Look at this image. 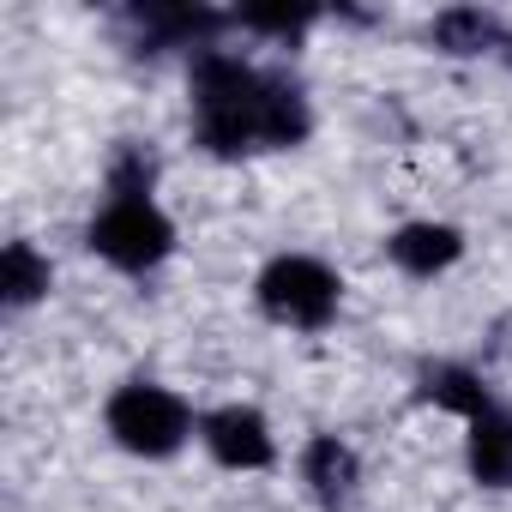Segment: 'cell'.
I'll list each match as a JSON object with an SVG mask.
<instances>
[{
	"instance_id": "1",
	"label": "cell",
	"mask_w": 512,
	"mask_h": 512,
	"mask_svg": "<svg viewBox=\"0 0 512 512\" xmlns=\"http://www.w3.org/2000/svg\"><path fill=\"white\" fill-rule=\"evenodd\" d=\"M266 85L253 67L229 55H199L193 91H199V139L211 151H241L247 139H266Z\"/></svg>"
},
{
	"instance_id": "11",
	"label": "cell",
	"mask_w": 512,
	"mask_h": 512,
	"mask_svg": "<svg viewBox=\"0 0 512 512\" xmlns=\"http://www.w3.org/2000/svg\"><path fill=\"white\" fill-rule=\"evenodd\" d=\"M139 25H151L157 37H181V43H193V37H211L223 19L205 13V7H145Z\"/></svg>"
},
{
	"instance_id": "7",
	"label": "cell",
	"mask_w": 512,
	"mask_h": 512,
	"mask_svg": "<svg viewBox=\"0 0 512 512\" xmlns=\"http://www.w3.org/2000/svg\"><path fill=\"white\" fill-rule=\"evenodd\" d=\"M470 470L476 482L488 488H512V422L506 416H476V434H470Z\"/></svg>"
},
{
	"instance_id": "2",
	"label": "cell",
	"mask_w": 512,
	"mask_h": 512,
	"mask_svg": "<svg viewBox=\"0 0 512 512\" xmlns=\"http://www.w3.org/2000/svg\"><path fill=\"white\" fill-rule=\"evenodd\" d=\"M109 434L127 446V452H145V458H163L187 440V404L163 386H121L115 404H109Z\"/></svg>"
},
{
	"instance_id": "13",
	"label": "cell",
	"mask_w": 512,
	"mask_h": 512,
	"mask_svg": "<svg viewBox=\"0 0 512 512\" xmlns=\"http://www.w3.org/2000/svg\"><path fill=\"white\" fill-rule=\"evenodd\" d=\"M241 25L272 31V37H290V31H302V25H314V13H308V7H247Z\"/></svg>"
},
{
	"instance_id": "4",
	"label": "cell",
	"mask_w": 512,
	"mask_h": 512,
	"mask_svg": "<svg viewBox=\"0 0 512 512\" xmlns=\"http://www.w3.org/2000/svg\"><path fill=\"white\" fill-rule=\"evenodd\" d=\"M260 302H266V314H278V320H290V326H326L332 308H338V278H332L320 260L290 253V260H272V266H266Z\"/></svg>"
},
{
	"instance_id": "12",
	"label": "cell",
	"mask_w": 512,
	"mask_h": 512,
	"mask_svg": "<svg viewBox=\"0 0 512 512\" xmlns=\"http://www.w3.org/2000/svg\"><path fill=\"white\" fill-rule=\"evenodd\" d=\"M488 37H494V25H488L482 13H470V7H452V13L434 19V43L452 49V55H476Z\"/></svg>"
},
{
	"instance_id": "3",
	"label": "cell",
	"mask_w": 512,
	"mask_h": 512,
	"mask_svg": "<svg viewBox=\"0 0 512 512\" xmlns=\"http://www.w3.org/2000/svg\"><path fill=\"white\" fill-rule=\"evenodd\" d=\"M169 241H175L169 217H163L157 205H145V199H115V205L91 223V247L103 253V260H115L121 272L157 266L163 253H169Z\"/></svg>"
},
{
	"instance_id": "8",
	"label": "cell",
	"mask_w": 512,
	"mask_h": 512,
	"mask_svg": "<svg viewBox=\"0 0 512 512\" xmlns=\"http://www.w3.org/2000/svg\"><path fill=\"white\" fill-rule=\"evenodd\" d=\"M302 470H308V482H314V494L320 500H344L350 488H356V452L344 446V440H332V434H320L314 446H308V458H302Z\"/></svg>"
},
{
	"instance_id": "9",
	"label": "cell",
	"mask_w": 512,
	"mask_h": 512,
	"mask_svg": "<svg viewBox=\"0 0 512 512\" xmlns=\"http://www.w3.org/2000/svg\"><path fill=\"white\" fill-rule=\"evenodd\" d=\"M0 290H7V302H13V308L37 302V296L49 290V266L37 260V247H25V241H13V247H7V260H0Z\"/></svg>"
},
{
	"instance_id": "10",
	"label": "cell",
	"mask_w": 512,
	"mask_h": 512,
	"mask_svg": "<svg viewBox=\"0 0 512 512\" xmlns=\"http://www.w3.org/2000/svg\"><path fill=\"white\" fill-rule=\"evenodd\" d=\"M422 386H428L434 404H446V410H458V416H488V392H482V380L464 374V368H428Z\"/></svg>"
},
{
	"instance_id": "5",
	"label": "cell",
	"mask_w": 512,
	"mask_h": 512,
	"mask_svg": "<svg viewBox=\"0 0 512 512\" xmlns=\"http://www.w3.org/2000/svg\"><path fill=\"white\" fill-rule=\"evenodd\" d=\"M205 446H211L229 470H260V464H272L266 416H260V410H241V404H229V410H217V416L205 422Z\"/></svg>"
},
{
	"instance_id": "6",
	"label": "cell",
	"mask_w": 512,
	"mask_h": 512,
	"mask_svg": "<svg viewBox=\"0 0 512 512\" xmlns=\"http://www.w3.org/2000/svg\"><path fill=\"white\" fill-rule=\"evenodd\" d=\"M458 247H464L458 229H446V223H410V229L392 235V260L404 272H416V278H434L440 266L458 260Z\"/></svg>"
}]
</instances>
